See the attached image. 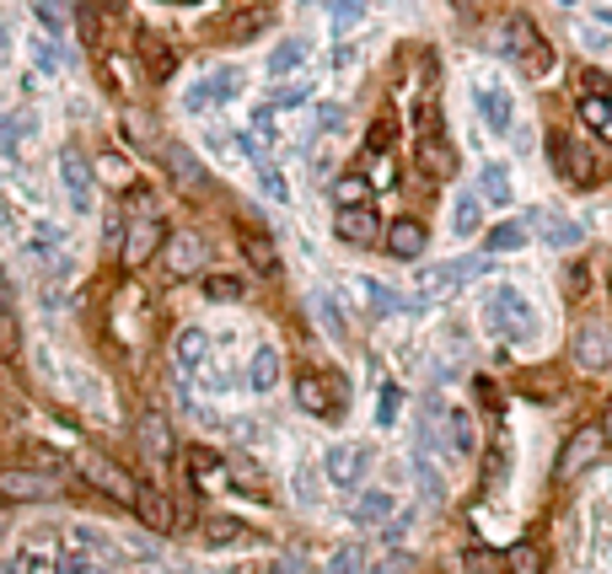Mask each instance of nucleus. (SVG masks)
<instances>
[{
    "label": "nucleus",
    "instance_id": "nucleus-21",
    "mask_svg": "<svg viewBox=\"0 0 612 574\" xmlns=\"http://www.w3.org/2000/svg\"><path fill=\"white\" fill-rule=\"evenodd\" d=\"M135 511H140V521H146L151 532H172V499H167L161 488H140Z\"/></svg>",
    "mask_w": 612,
    "mask_h": 574
},
{
    "label": "nucleus",
    "instance_id": "nucleus-50",
    "mask_svg": "<svg viewBox=\"0 0 612 574\" xmlns=\"http://www.w3.org/2000/svg\"><path fill=\"white\" fill-rule=\"evenodd\" d=\"M6 43H11V38H6V28H0V55H6Z\"/></svg>",
    "mask_w": 612,
    "mask_h": 574
},
{
    "label": "nucleus",
    "instance_id": "nucleus-8",
    "mask_svg": "<svg viewBox=\"0 0 612 574\" xmlns=\"http://www.w3.org/2000/svg\"><path fill=\"white\" fill-rule=\"evenodd\" d=\"M553 167H559V178L564 182H581V188L585 182H596V161H591L570 135H553Z\"/></svg>",
    "mask_w": 612,
    "mask_h": 574
},
{
    "label": "nucleus",
    "instance_id": "nucleus-19",
    "mask_svg": "<svg viewBox=\"0 0 612 574\" xmlns=\"http://www.w3.org/2000/svg\"><path fill=\"white\" fill-rule=\"evenodd\" d=\"M161 161H167V172L184 182V188H199V182H205V161L188 151V146H161Z\"/></svg>",
    "mask_w": 612,
    "mask_h": 574
},
{
    "label": "nucleus",
    "instance_id": "nucleus-34",
    "mask_svg": "<svg viewBox=\"0 0 612 574\" xmlns=\"http://www.w3.org/2000/svg\"><path fill=\"white\" fill-rule=\"evenodd\" d=\"M478 226H484V220H478V199H473V194H462L457 210H452V231H457V237H473Z\"/></svg>",
    "mask_w": 612,
    "mask_h": 574
},
{
    "label": "nucleus",
    "instance_id": "nucleus-45",
    "mask_svg": "<svg viewBox=\"0 0 612 574\" xmlns=\"http://www.w3.org/2000/svg\"><path fill=\"white\" fill-rule=\"evenodd\" d=\"M306 102V87H279L275 91V108H302Z\"/></svg>",
    "mask_w": 612,
    "mask_h": 574
},
{
    "label": "nucleus",
    "instance_id": "nucleus-44",
    "mask_svg": "<svg viewBox=\"0 0 612 574\" xmlns=\"http://www.w3.org/2000/svg\"><path fill=\"white\" fill-rule=\"evenodd\" d=\"M334 570H338V574L366 570V553H361V547H338V553H334Z\"/></svg>",
    "mask_w": 612,
    "mask_h": 574
},
{
    "label": "nucleus",
    "instance_id": "nucleus-37",
    "mask_svg": "<svg viewBox=\"0 0 612 574\" xmlns=\"http://www.w3.org/2000/svg\"><path fill=\"white\" fill-rule=\"evenodd\" d=\"M17 349H22V328H17L11 306H0V360H11Z\"/></svg>",
    "mask_w": 612,
    "mask_h": 574
},
{
    "label": "nucleus",
    "instance_id": "nucleus-51",
    "mask_svg": "<svg viewBox=\"0 0 612 574\" xmlns=\"http://www.w3.org/2000/svg\"><path fill=\"white\" fill-rule=\"evenodd\" d=\"M452 6H457V11H462V6H478V0H452Z\"/></svg>",
    "mask_w": 612,
    "mask_h": 574
},
{
    "label": "nucleus",
    "instance_id": "nucleus-4",
    "mask_svg": "<svg viewBox=\"0 0 612 574\" xmlns=\"http://www.w3.org/2000/svg\"><path fill=\"white\" fill-rule=\"evenodd\" d=\"M602 446H608V424H585V429H575V435H570V446L559 452V478L585 473V467L602 456Z\"/></svg>",
    "mask_w": 612,
    "mask_h": 574
},
{
    "label": "nucleus",
    "instance_id": "nucleus-31",
    "mask_svg": "<svg viewBox=\"0 0 612 574\" xmlns=\"http://www.w3.org/2000/svg\"><path fill=\"white\" fill-rule=\"evenodd\" d=\"M387 515H393V494H382V488H371V494L355 499V521H366V526L387 521Z\"/></svg>",
    "mask_w": 612,
    "mask_h": 574
},
{
    "label": "nucleus",
    "instance_id": "nucleus-42",
    "mask_svg": "<svg viewBox=\"0 0 612 574\" xmlns=\"http://www.w3.org/2000/svg\"><path fill=\"white\" fill-rule=\"evenodd\" d=\"M317 317H323V328L334 333V338H344V311H338V301H328V296H323V301H317Z\"/></svg>",
    "mask_w": 612,
    "mask_h": 574
},
{
    "label": "nucleus",
    "instance_id": "nucleus-39",
    "mask_svg": "<svg viewBox=\"0 0 612 574\" xmlns=\"http://www.w3.org/2000/svg\"><path fill=\"white\" fill-rule=\"evenodd\" d=\"M505 570H516V574H537V570H543V553H537L532 543H521V547H511Z\"/></svg>",
    "mask_w": 612,
    "mask_h": 574
},
{
    "label": "nucleus",
    "instance_id": "nucleus-24",
    "mask_svg": "<svg viewBox=\"0 0 612 574\" xmlns=\"http://www.w3.org/2000/svg\"><path fill=\"white\" fill-rule=\"evenodd\" d=\"M537 220H543V243L549 247H581V226H575V220H564V215H537Z\"/></svg>",
    "mask_w": 612,
    "mask_h": 574
},
{
    "label": "nucleus",
    "instance_id": "nucleus-33",
    "mask_svg": "<svg viewBox=\"0 0 612 574\" xmlns=\"http://www.w3.org/2000/svg\"><path fill=\"white\" fill-rule=\"evenodd\" d=\"M243 537V521H231V515H210L205 521V543L210 547H226V543H237Z\"/></svg>",
    "mask_w": 612,
    "mask_h": 574
},
{
    "label": "nucleus",
    "instance_id": "nucleus-23",
    "mask_svg": "<svg viewBox=\"0 0 612 574\" xmlns=\"http://www.w3.org/2000/svg\"><path fill=\"white\" fill-rule=\"evenodd\" d=\"M243 253H247V264L258 274H275L279 269V253H275V243L264 237V231H243Z\"/></svg>",
    "mask_w": 612,
    "mask_h": 574
},
{
    "label": "nucleus",
    "instance_id": "nucleus-16",
    "mask_svg": "<svg viewBox=\"0 0 612 574\" xmlns=\"http://www.w3.org/2000/svg\"><path fill=\"white\" fill-rule=\"evenodd\" d=\"M478 113H484L494 135H511V123H516V108H511V97L500 87H478Z\"/></svg>",
    "mask_w": 612,
    "mask_h": 574
},
{
    "label": "nucleus",
    "instance_id": "nucleus-1",
    "mask_svg": "<svg viewBox=\"0 0 612 574\" xmlns=\"http://www.w3.org/2000/svg\"><path fill=\"white\" fill-rule=\"evenodd\" d=\"M484 323H490V333H500V338H511V344H521V338H532V328H537V317H532V306H526V296H521V290H511V285H500V290H490V301H484Z\"/></svg>",
    "mask_w": 612,
    "mask_h": 574
},
{
    "label": "nucleus",
    "instance_id": "nucleus-20",
    "mask_svg": "<svg viewBox=\"0 0 612 574\" xmlns=\"http://www.w3.org/2000/svg\"><path fill=\"white\" fill-rule=\"evenodd\" d=\"M140 446L151 462H167L172 456V424L161 419V414H140Z\"/></svg>",
    "mask_w": 612,
    "mask_h": 574
},
{
    "label": "nucleus",
    "instance_id": "nucleus-12",
    "mask_svg": "<svg viewBox=\"0 0 612 574\" xmlns=\"http://www.w3.org/2000/svg\"><path fill=\"white\" fill-rule=\"evenodd\" d=\"M156 247H161V220H135L124 231V264H151Z\"/></svg>",
    "mask_w": 612,
    "mask_h": 574
},
{
    "label": "nucleus",
    "instance_id": "nucleus-14",
    "mask_svg": "<svg viewBox=\"0 0 612 574\" xmlns=\"http://www.w3.org/2000/svg\"><path fill=\"white\" fill-rule=\"evenodd\" d=\"M387 253L403 258V264H408V258H419V253H425V226H419V220H408V215L393 220V226H387Z\"/></svg>",
    "mask_w": 612,
    "mask_h": 574
},
{
    "label": "nucleus",
    "instance_id": "nucleus-17",
    "mask_svg": "<svg viewBox=\"0 0 612 574\" xmlns=\"http://www.w3.org/2000/svg\"><path fill=\"white\" fill-rule=\"evenodd\" d=\"M419 167H425L430 178H452L457 172V156H452V146L430 129V135H419Z\"/></svg>",
    "mask_w": 612,
    "mask_h": 574
},
{
    "label": "nucleus",
    "instance_id": "nucleus-7",
    "mask_svg": "<svg viewBox=\"0 0 612 574\" xmlns=\"http://www.w3.org/2000/svg\"><path fill=\"white\" fill-rule=\"evenodd\" d=\"M81 473L92 478V488H102V494H108V499H119V505H135V499H140V488L129 484V473L113 467V462H102V456H87V462H81Z\"/></svg>",
    "mask_w": 612,
    "mask_h": 574
},
{
    "label": "nucleus",
    "instance_id": "nucleus-2",
    "mask_svg": "<svg viewBox=\"0 0 612 574\" xmlns=\"http://www.w3.org/2000/svg\"><path fill=\"white\" fill-rule=\"evenodd\" d=\"M484 269L478 258H457V264H435V269H419V290H414V306H430V301H446L457 290L462 279Z\"/></svg>",
    "mask_w": 612,
    "mask_h": 574
},
{
    "label": "nucleus",
    "instance_id": "nucleus-54",
    "mask_svg": "<svg viewBox=\"0 0 612 574\" xmlns=\"http://www.w3.org/2000/svg\"><path fill=\"white\" fill-rule=\"evenodd\" d=\"M559 6H575V0H559Z\"/></svg>",
    "mask_w": 612,
    "mask_h": 574
},
{
    "label": "nucleus",
    "instance_id": "nucleus-52",
    "mask_svg": "<svg viewBox=\"0 0 612 574\" xmlns=\"http://www.w3.org/2000/svg\"><path fill=\"white\" fill-rule=\"evenodd\" d=\"M602 135H608V140H612V119H608V123H602Z\"/></svg>",
    "mask_w": 612,
    "mask_h": 574
},
{
    "label": "nucleus",
    "instance_id": "nucleus-30",
    "mask_svg": "<svg viewBox=\"0 0 612 574\" xmlns=\"http://www.w3.org/2000/svg\"><path fill=\"white\" fill-rule=\"evenodd\" d=\"M478 194H484L490 205H511V172H505L500 161H490V167H484V182H478Z\"/></svg>",
    "mask_w": 612,
    "mask_h": 574
},
{
    "label": "nucleus",
    "instance_id": "nucleus-55",
    "mask_svg": "<svg viewBox=\"0 0 612 574\" xmlns=\"http://www.w3.org/2000/svg\"><path fill=\"white\" fill-rule=\"evenodd\" d=\"M0 532H6V526H0Z\"/></svg>",
    "mask_w": 612,
    "mask_h": 574
},
{
    "label": "nucleus",
    "instance_id": "nucleus-43",
    "mask_svg": "<svg viewBox=\"0 0 612 574\" xmlns=\"http://www.w3.org/2000/svg\"><path fill=\"white\" fill-rule=\"evenodd\" d=\"M97 172L113 182V188H129V167H124L119 156H102V161H97Z\"/></svg>",
    "mask_w": 612,
    "mask_h": 574
},
{
    "label": "nucleus",
    "instance_id": "nucleus-10",
    "mask_svg": "<svg viewBox=\"0 0 612 574\" xmlns=\"http://www.w3.org/2000/svg\"><path fill=\"white\" fill-rule=\"evenodd\" d=\"M0 494H6V499H55L60 484H55L49 473H28V467H17V473H0Z\"/></svg>",
    "mask_w": 612,
    "mask_h": 574
},
{
    "label": "nucleus",
    "instance_id": "nucleus-53",
    "mask_svg": "<svg viewBox=\"0 0 612 574\" xmlns=\"http://www.w3.org/2000/svg\"><path fill=\"white\" fill-rule=\"evenodd\" d=\"M608 441H612V414H608Z\"/></svg>",
    "mask_w": 612,
    "mask_h": 574
},
{
    "label": "nucleus",
    "instance_id": "nucleus-38",
    "mask_svg": "<svg viewBox=\"0 0 612 574\" xmlns=\"http://www.w3.org/2000/svg\"><path fill=\"white\" fill-rule=\"evenodd\" d=\"M526 243V226L521 220H505V226H494L490 231V253H511V247Z\"/></svg>",
    "mask_w": 612,
    "mask_h": 574
},
{
    "label": "nucleus",
    "instance_id": "nucleus-28",
    "mask_svg": "<svg viewBox=\"0 0 612 574\" xmlns=\"http://www.w3.org/2000/svg\"><path fill=\"white\" fill-rule=\"evenodd\" d=\"M334 205L338 210H349V205H371V182L361 178V172H344V178L334 182Z\"/></svg>",
    "mask_w": 612,
    "mask_h": 574
},
{
    "label": "nucleus",
    "instance_id": "nucleus-41",
    "mask_svg": "<svg viewBox=\"0 0 612 574\" xmlns=\"http://www.w3.org/2000/svg\"><path fill=\"white\" fill-rule=\"evenodd\" d=\"M205 296H210V301H243V285L226 279V274H215V279H205Z\"/></svg>",
    "mask_w": 612,
    "mask_h": 574
},
{
    "label": "nucleus",
    "instance_id": "nucleus-48",
    "mask_svg": "<svg viewBox=\"0 0 612 574\" xmlns=\"http://www.w3.org/2000/svg\"><path fill=\"white\" fill-rule=\"evenodd\" d=\"M585 290V264H575V269H570V296H581Z\"/></svg>",
    "mask_w": 612,
    "mask_h": 574
},
{
    "label": "nucleus",
    "instance_id": "nucleus-13",
    "mask_svg": "<svg viewBox=\"0 0 612 574\" xmlns=\"http://www.w3.org/2000/svg\"><path fill=\"white\" fill-rule=\"evenodd\" d=\"M334 231L344 243H361V247L376 243V210H371V205H349V210H338Z\"/></svg>",
    "mask_w": 612,
    "mask_h": 574
},
{
    "label": "nucleus",
    "instance_id": "nucleus-36",
    "mask_svg": "<svg viewBox=\"0 0 612 574\" xmlns=\"http://www.w3.org/2000/svg\"><path fill=\"white\" fill-rule=\"evenodd\" d=\"M581 119L591 123V129H602V123L612 119V97H602V91H585V97H581Z\"/></svg>",
    "mask_w": 612,
    "mask_h": 574
},
{
    "label": "nucleus",
    "instance_id": "nucleus-47",
    "mask_svg": "<svg viewBox=\"0 0 612 574\" xmlns=\"http://www.w3.org/2000/svg\"><path fill=\"white\" fill-rule=\"evenodd\" d=\"M585 91H602V97H612V81H608V76H596V70H585Z\"/></svg>",
    "mask_w": 612,
    "mask_h": 574
},
{
    "label": "nucleus",
    "instance_id": "nucleus-15",
    "mask_svg": "<svg viewBox=\"0 0 612 574\" xmlns=\"http://www.w3.org/2000/svg\"><path fill=\"white\" fill-rule=\"evenodd\" d=\"M140 60H146V76H151V81H167V76L178 70V49L161 43L156 32H140Z\"/></svg>",
    "mask_w": 612,
    "mask_h": 574
},
{
    "label": "nucleus",
    "instance_id": "nucleus-40",
    "mask_svg": "<svg viewBox=\"0 0 612 574\" xmlns=\"http://www.w3.org/2000/svg\"><path fill=\"white\" fill-rule=\"evenodd\" d=\"M258 188H264L275 205H285V199H290V182H285V172H279V167H258Z\"/></svg>",
    "mask_w": 612,
    "mask_h": 574
},
{
    "label": "nucleus",
    "instance_id": "nucleus-26",
    "mask_svg": "<svg viewBox=\"0 0 612 574\" xmlns=\"http://www.w3.org/2000/svg\"><path fill=\"white\" fill-rule=\"evenodd\" d=\"M355 296H361L371 311H403L398 290H387V285H376V279H355Z\"/></svg>",
    "mask_w": 612,
    "mask_h": 574
},
{
    "label": "nucleus",
    "instance_id": "nucleus-5",
    "mask_svg": "<svg viewBox=\"0 0 612 574\" xmlns=\"http://www.w3.org/2000/svg\"><path fill=\"white\" fill-rule=\"evenodd\" d=\"M205 253H210V247H205V237H199V231H172V237H167V247H161V264H167V274H172V279H188V274L205 269Z\"/></svg>",
    "mask_w": 612,
    "mask_h": 574
},
{
    "label": "nucleus",
    "instance_id": "nucleus-6",
    "mask_svg": "<svg viewBox=\"0 0 612 574\" xmlns=\"http://www.w3.org/2000/svg\"><path fill=\"white\" fill-rule=\"evenodd\" d=\"M60 188H65V199H70V210L76 215L92 210V167H87L76 151H60Z\"/></svg>",
    "mask_w": 612,
    "mask_h": 574
},
{
    "label": "nucleus",
    "instance_id": "nucleus-22",
    "mask_svg": "<svg viewBox=\"0 0 612 574\" xmlns=\"http://www.w3.org/2000/svg\"><path fill=\"white\" fill-rule=\"evenodd\" d=\"M205 355H210V338H205V333L199 328L178 333V370H184V376H194V370L205 365Z\"/></svg>",
    "mask_w": 612,
    "mask_h": 574
},
{
    "label": "nucleus",
    "instance_id": "nucleus-11",
    "mask_svg": "<svg viewBox=\"0 0 612 574\" xmlns=\"http://www.w3.org/2000/svg\"><path fill=\"white\" fill-rule=\"evenodd\" d=\"M575 360H581L585 370H608V365H612V338H608V328L585 323V328L575 333Z\"/></svg>",
    "mask_w": 612,
    "mask_h": 574
},
{
    "label": "nucleus",
    "instance_id": "nucleus-29",
    "mask_svg": "<svg viewBox=\"0 0 612 574\" xmlns=\"http://www.w3.org/2000/svg\"><path fill=\"white\" fill-rule=\"evenodd\" d=\"M65 558L55 553V537H32L28 547H22V570H60Z\"/></svg>",
    "mask_w": 612,
    "mask_h": 574
},
{
    "label": "nucleus",
    "instance_id": "nucleus-9",
    "mask_svg": "<svg viewBox=\"0 0 612 574\" xmlns=\"http://www.w3.org/2000/svg\"><path fill=\"white\" fill-rule=\"evenodd\" d=\"M366 467H371L366 446H334V452H328V484H334V488H355L361 478H366Z\"/></svg>",
    "mask_w": 612,
    "mask_h": 574
},
{
    "label": "nucleus",
    "instance_id": "nucleus-27",
    "mask_svg": "<svg viewBox=\"0 0 612 574\" xmlns=\"http://www.w3.org/2000/svg\"><path fill=\"white\" fill-rule=\"evenodd\" d=\"M478 446V435H473V419L467 414H446V452L452 456H467Z\"/></svg>",
    "mask_w": 612,
    "mask_h": 574
},
{
    "label": "nucleus",
    "instance_id": "nucleus-46",
    "mask_svg": "<svg viewBox=\"0 0 612 574\" xmlns=\"http://www.w3.org/2000/svg\"><path fill=\"white\" fill-rule=\"evenodd\" d=\"M419 478H425V494H430V499H441V478H435V467H430V462H419Z\"/></svg>",
    "mask_w": 612,
    "mask_h": 574
},
{
    "label": "nucleus",
    "instance_id": "nucleus-32",
    "mask_svg": "<svg viewBox=\"0 0 612 574\" xmlns=\"http://www.w3.org/2000/svg\"><path fill=\"white\" fill-rule=\"evenodd\" d=\"M355 22H366V0H328V28L344 32Z\"/></svg>",
    "mask_w": 612,
    "mask_h": 574
},
{
    "label": "nucleus",
    "instance_id": "nucleus-18",
    "mask_svg": "<svg viewBox=\"0 0 612 574\" xmlns=\"http://www.w3.org/2000/svg\"><path fill=\"white\" fill-rule=\"evenodd\" d=\"M279 349H253V360H247V387L253 393H275L279 387Z\"/></svg>",
    "mask_w": 612,
    "mask_h": 574
},
{
    "label": "nucleus",
    "instance_id": "nucleus-35",
    "mask_svg": "<svg viewBox=\"0 0 612 574\" xmlns=\"http://www.w3.org/2000/svg\"><path fill=\"white\" fill-rule=\"evenodd\" d=\"M302 60H306V43H302V38H285L275 55H269V70H275V76H285V70H296Z\"/></svg>",
    "mask_w": 612,
    "mask_h": 574
},
{
    "label": "nucleus",
    "instance_id": "nucleus-3",
    "mask_svg": "<svg viewBox=\"0 0 612 574\" xmlns=\"http://www.w3.org/2000/svg\"><path fill=\"white\" fill-rule=\"evenodd\" d=\"M505 49H511V60H521L532 76H543V70L553 65L549 43H543V32L532 28L526 17H511V22H505Z\"/></svg>",
    "mask_w": 612,
    "mask_h": 574
},
{
    "label": "nucleus",
    "instance_id": "nucleus-25",
    "mask_svg": "<svg viewBox=\"0 0 612 574\" xmlns=\"http://www.w3.org/2000/svg\"><path fill=\"white\" fill-rule=\"evenodd\" d=\"M296 403H302L306 414H328V387H323V376L302 370V376H296Z\"/></svg>",
    "mask_w": 612,
    "mask_h": 574
},
{
    "label": "nucleus",
    "instance_id": "nucleus-49",
    "mask_svg": "<svg viewBox=\"0 0 612 574\" xmlns=\"http://www.w3.org/2000/svg\"><path fill=\"white\" fill-rule=\"evenodd\" d=\"M0 306H11V285H6V274H0Z\"/></svg>",
    "mask_w": 612,
    "mask_h": 574
}]
</instances>
